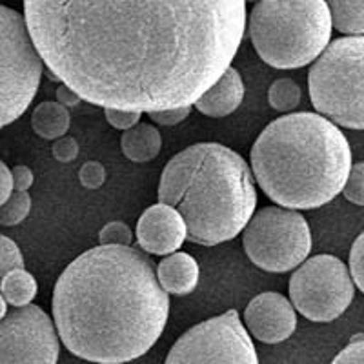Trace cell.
<instances>
[{"mask_svg": "<svg viewBox=\"0 0 364 364\" xmlns=\"http://www.w3.org/2000/svg\"><path fill=\"white\" fill-rule=\"evenodd\" d=\"M301 87L294 79H277L268 90V102L273 109L290 113L301 102Z\"/></svg>", "mask_w": 364, "mask_h": 364, "instance_id": "obj_20", "label": "cell"}, {"mask_svg": "<svg viewBox=\"0 0 364 364\" xmlns=\"http://www.w3.org/2000/svg\"><path fill=\"white\" fill-rule=\"evenodd\" d=\"M51 308L58 337L73 355L117 364L139 359L157 343L170 294L141 250L100 245L68 264Z\"/></svg>", "mask_w": 364, "mask_h": 364, "instance_id": "obj_2", "label": "cell"}, {"mask_svg": "<svg viewBox=\"0 0 364 364\" xmlns=\"http://www.w3.org/2000/svg\"><path fill=\"white\" fill-rule=\"evenodd\" d=\"M13 193V173L4 162L0 161V204H4Z\"/></svg>", "mask_w": 364, "mask_h": 364, "instance_id": "obj_32", "label": "cell"}, {"mask_svg": "<svg viewBox=\"0 0 364 364\" xmlns=\"http://www.w3.org/2000/svg\"><path fill=\"white\" fill-rule=\"evenodd\" d=\"M326 0H257L248 31L259 57L277 70H297L314 63L331 38Z\"/></svg>", "mask_w": 364, "mask_h": 364, "instance_id": "obj_5", "label": "cell"}, {"mask_svg": "<svg viewBox=\"0 0 364 364\" xmlns=\"http://www.w3.org/2000/svg\"><path fill=\"white\" fill-rule=\"evenodd\" d=\"M246 2H257V0H246Z\"/></svg>", "mask_w": 364, "mask_h": 364, "instance_id": "obj_35", "label": "cell"}, {"mask_svg": "<svg viewBox=\"0 0 364 364\" xmlns=\"http://www.w3.org/2000/svg\"><path fill=\"white\" fill-rule=\"evenodd\" d=\"M308 91L321 115L343 128L364 129V35L330 42L310 68Z\"/></svg>", "mask_w": 364, "mask_h": 364, "instance_id": "obj_6", "label": "cell"}, {"mask_svg": "<svg viewBox=\"0 0 364 364\" xmlns=\"http://www.w3.org/2000/svg\"><path fill=\"white\" fill-rule=\"evenodd\" d=\"M343 193L350 203L364 206V162L352 164V170L346 178Z\"/></svg>", "mask_w": 364, "mask_h": 364, "instance_id": "obj_23", "label": "cell"}, {"mask_svg": "<svg viewBox=\"0 0 364 364\" xmlns=\"http://www.w3.org/2000/svg\"><path fill=\"white\" fill-rule=\"evenodd\" d=\"M290 301L314 323H331L353 301L350 268L333 255H315L297 266L290 279Z\"/></svg>", "mask_w": 364, "mask_h": 364, "instance_id": "obj_9", "label": "cell"}, {"mask_svg": "<svg viewBox=\"0 0 364 364\" xmlns=\"http://www.w3.org/2000/svg\"><path fill=\"white\" fill-rule=\"evenodd\" d=\"M37 290V281L24 268L9 269L0 282V291L11 306H26L29 302H33Z\"/></svg>", "mask_w": 364, "mask_h": 364, "instance_id": "obj_18", "label": "cell"}, {"mask_svg": "<svg viewBox=\"0 0 364 364\" xmlns=\"http://www.w3.org/2000/svg\"><path fill=\"white\" fill-rule=\"evenodd\" d=\"M159 203L181 211L188 240L200 246L223 245L235 239L255 213V177L232 148L197 142L164 166Z\"/></svg>", "mask_w": 364, "mask_h": 364, "instance_id": "obj_4", "label": "cell"}, {"mask_svg": "<svg viewBox=\"0 0 364 364\" xmlns=\"http://www.w3.org/2000/svg\"><path fill=\"white\" fill-rule=\"evenodd\" d=\"M191 106H177V108L157 109V112H149V119L161 126H177L182 120L190 117Z\"/></svg>", "mask_w": 364, "mask_h": 364, "instance_id": "obj_29", "label": "cell"}, {"mask_svg": "<svg viewBox=\"0 0 364 364\" xmlns=\"http://www.w3.org/2000/svg\"><path fill=\"white\" fill-rule=\"evenodd\" d=\"M13 173V190L17 191H28L33 186V171L29 170L28 166H15L11 170Z\"/></svg>", "mask_w": 364, "mask_h": 364, "instance_id": "obj_31", "label": "cell"}, {"mask_svg": "<svg viewBox=\"0 0 364 364\" xmlns=\"http://www.w3.org/2000/svg\"><path fill=\"white\" fill-rule=\"evenodd\" d=\"M48 70L102 108L193 106L232 66L246 0H24Z\"/></svg>", "mask_w": 364, "mask_h": 364, "instance_id": "obj_1", "label": "cell"}, {"mask_svg": "<svg viewBox=\"0 0 364 364\" xmlns=\"http://www.w3.org/2000/svg\"><path fill=\"white\" fill-rule=\"evenodd\" d=\"M331 24L346 35H364V0H326Z\"/></svg>", "mask_w": 364, "mask_h": 364, "instance_id": "obj_19", "label": "cell"}, {"mask_svg": "<svg viewBox=\"0 0 364 364\" xmlns=\"http://www.w3.org/2000/svg\"><path fill=\"white\" fill-rule=\"evenodd\" d=\"M166 363L257 364L259 355L237 310H228L226 314L190 328L178 337L166 357Z\"/></svg>", "mask_w": 364, "mask_h": 364, "instance_id": "obj_10", "label": "cell"}, {"mask_svg": "<svg viewBox=\"0 0 364 364\" xmlns=\"http://www.w3.org/2000/svg\"><path fill=\"white\" fill-rule=\"evenodd\" d=\"M242 246L257 268L284 273L306 261L311 252V232L297 210L268 206L253 213L242 230Z\"/></svg>", "mask_w": 364, "mask_h": 364, "instance_id": "obj_8", "label": "cell"}, {"mask_svg": "<svg viewBox=\"0 0 364 364\" xmlns=\"http://www.w3.org/2000/svg\"><path fill=\"white\" fill-rule=\"evenodd\" d=\"M13 268H24V257L15 240L0 235V282L6 273Z\"/></svg>", "mask_w": 364, "mask_h": 364, "instance_id": "obj_22", "label": "cell"}, {"mask_svg": "<svg viewBox=\"0 0 364 364\" xmlns=\"http://www.w3.org/2000/svg\"><path fill=\"white\" fill-rule=\"evenodd\" d=\"M333 363H359L364 364V333H357L350 339V344L339 355L333 357Z\"/></svg>", "mask_w": 364, "mask_h": 364, "instance_id": "obj_30", "label": "cell"}, {"mask_svg": "<svg viewBox=\"0 0 364 364\" xmlns=\"http://www.w3.org/2000/svg\"><path fill=\"white\" fill-rule=\"evenodd\" d=\"M133 240L132 228L126 223L120 220H113L108 223L100 230L99 233V242L100 245H120V246H129Z\"/></svg>", "mask_w": 364, "mask_h": 364, "instance_id": "obj_24", "label": "cell"}, {"mask_svg": "<svg viewBox=\"0 0 364 364\" xmlns=\"http://www.w3.org/2000/svg\"><path fill=\"white\" fill-rule=\"evenodd\" d=\"M58 331L41 306H15L0 318V364L58 360Z\"/></svg>", "mask_w": 364, "mask_h": 364, "instance_id": "obj_11", "label": "cell"}, {"mask_svg": "<svg viewBox=\"0 0 364 364\" xmlns=\"http://www.w3.org/2000/svg\"><path fill=\"white\" fill-rule=\"evenodd\" d=\"M162 136L155 126L139 122L126 129L120 139L122 154L133 162H149L161 154Z\"/></svg>", "mask_w": 364, "mask_h": 364, "instance_id": "obj_16", "label": "cell"}, {"mask_svg": "<svg viewBox=\"0 0 364 364\" xmlns=\"http://www.w3.org/2000/svg\"><path fill=\"white\" fill-rule=\"evenodd\" d=\"M245 326L257 341L279 344L290 339L297 328L295 306L277 291H264L253 297L246 306Z\"/></svg>", "mask_w": 364, "mask_h": 364, "instance_id": "obj_12", "label": "cell"}, {"mask_svg": "<svg viewBox=\"0 0 364 364\" xmlns=\"http://www.w3.org/2000/svg\"><path fill=\"white\" fill-rule=\"evenodd\" d=\"M245 99V82L235 68H228L220 79L208 87L199 99L195 100V108L203 115L220 119L235 112Z\"/></svg>", "mask_w": 364, "mask_h": 364, "instance_id": "obj_14", "label": "cell"}, {"mask_svg": "<svg viewBox=\"0 0 364 364\" xmlns=\"http://www.w3.org/2000/svg\"><path fill=\"white\" fill-rule=\"evenodd\" d=\"M257 184L275 204L315 210L343 191L352 149L336 122L321 113H288L269 122L250 151Z\"/></svg>", "mask_w": 364, "mask_h": 364, "instance_id": "obj_3", "label": "cell"}, {"mask_svg": "<svg viewBox=\"0 0 364 364\" xmlns=\"http://www.w3.org/2000/svg\"><path fill=\"white\" fill-rule=\"evenodd\" d=\"M51 154H53L55 161L58 162H71L79 155V142L73 136L63 135L55 139L53 146H51Z\"/></svg>", "mask_w": 364, "mask_h": 364, "instance_id": "obj_28", "label": "cell"}, {"mask_svg": "<svg viewBox=\"0 0 364 364\" xmlns=\"http://www.w3.org/2000/svg\"><path fill=\"white\" fill-rule=\"evenodd\" d=\"M104 117L115 129L126 132L141 122L142 112L135 109H120V108H104Z\"/></svg>", "mask_w": 364, "mask_h": 364, "instance_id": "obj_26", "label": "cell"}, {"mask_svg": "<svg viewBox=\"0 0 364 364\" xmlns=\"http://www.w3.org/2000/svg\"><path fill=\"white\" fill-rule=\"evenodd\" d=\"M57 100L60 104H64L66 108H73V106H77V104L82 100V97H80L75 90H71L68 84L63 82L57 87Z\"/></svg>", "mask_w": 364, "mask_h": 364, "instance_id": "obj_33", "label": "cell"}, {"mask_svg": "<svg viewBox=\"0 0 364 364\" xmlns=\"http://www.w3.org/2000/svg\"><path fill=\"white\" fill-rule=\"evenodd\" d=\"M31 210V197L28 191L13 190L9 199L4 204H0V226H17Z\"/></svg>", "mask_w": 364, "mask_h": 364, "instance_id": "obj_21", "label": "cell"}, {"mask_svg": "<svg viewBox=\"0 0 364 364\" xmlns=\"http://www.w3.org/2000/svg\"><path fill=\"white\" fill-rule=\"evenodd\" d=\"M79 181L86 190H97L106 181V168L97 161H87L79 170Z\"/></svg>", "mask_w": 364, "mask_h": 364, "instance_id": "obj_27", "label": "cell"}, {"mask_svg": "<svg viewBox=\"0 0 364 364\" xmlns=\"http://www.w3.org/2000/svg\"><path fill=\"white\" fill-rule=\"evenodd\" d=\"M350 273L357 288L364 294V232L353 240L350 250Z\"/></svg>", "mask_w": 364, "mask_h": 364, "instance_id": "obj_25", "label": "cell"}, {"mask_svg": "<svg viewBox=\"0 0 364 364\" xmlns=\"http://www.w3.org/2000/svg\"><path fill=\"white\" fill-rule=\"evenodd\" d=\"M199 264L190 253L173 252L157 266V277L168 294L188 295L199 284Z\"/></svg>", "mask_w": 364, "mask_h": 364, "instance_id": "obj_15", "label": "cell"}, {"mask_svg": "<svg viewBox=\"0 0 364 364\" xmlns=\"http://www.w3.org/2000/svg\"><path fill=\"white\" fill-rule=\"evenodd\" d=\"M42 64L24 15L0 4V128L15 122L33 102Z\"/></svg>", "mask_w": 364, "mask_h": 364, "instance_id": "obj_7", "label": "cell"}, {"mask_svg": "<svg viewBox=\"0 0 364 364\" xmlns=\"http://www.w3.org/2000/svg\"><path fill=\"white\" fill-rule=\"evenodd\" d=\"M6 314H8V301H6L4 295H2V291H0V318L4 317Z\"/></svg>", "mask_w": 364, "mask_h": 364, "instance_id": "obj_34", "label": "cell"}, {"mask_svg": "<svg viewBox=\"0 0 364 364\" xmlns=\"http://www.w3.org/2000/svg\"><path fill=\"white\" fill-rule=\"evenodd\" d=\"M188 239V228L181 211L170 204L149 206L136 223L139 248L151 255H170Z\"/></svg>", "mask_w": 364, "mask_h": 364, "instance_id": "obj_13", "label": "cell"}, {"mask_svg": "<svg viewBox=\"0 0 364 364\" xmlns=\"http://www.w3.org/2000/svg\"><path fill=\"white\" fill-rule=\"evenodd\" d=\"M70 112L58 100H44L33 109L31 128L46 141H55L70 129Z\"/></svg>", "mask_w": 364, "mask_h": 364, "instance_id": "obj_17", "label": "cell"}]
</instances>
